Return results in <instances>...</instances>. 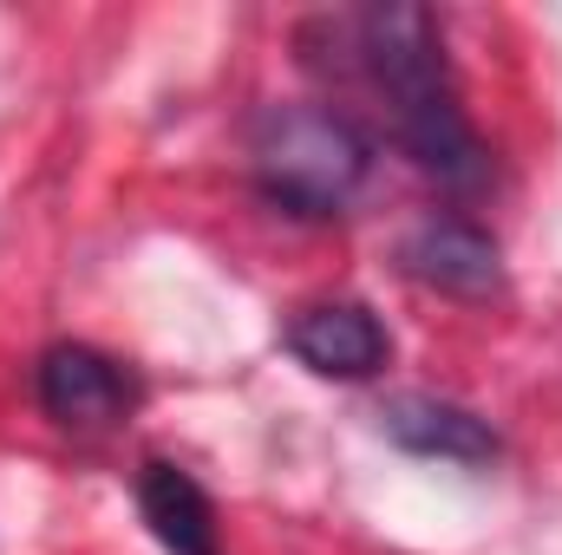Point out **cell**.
Returning <instances> with one entry per match:
<instances>
[{"instance_id":"1","label":"cell","mask_w":562,"mask_h":555,"mask_svg":"<svg viewBox=\"0 0 562 555\" xmlns=\"http://www.w3.org/2000/svg\"><path fill=\"white\" fill-rule=\"evenodd\" d=\"M353 33H360L367 79L393 105V132L406 144V157L419 163L425 177H438L445 190H477L484 170H491V157H484V144H477L464 105H458L438 20L425 7L393 0V7H367L353 20Z\"/></svg>"},{"instance_id":"2","label":"cell","mask_w":562,"mask_h":555,"mask_svg":"<svg viewBox=\"0 0 562 555\" xmlns=\"http://www.w3.org/2000/svg\"><path fill=\"white\" fill-rule=\"evenodd\" d=\"M249 157H256L262 196L294 216H340L373 170L367 138L340 112H321V105H269L256 118Z\"/></svg>"},{"instance_id":"3","label":"cell","mask_w":562,"mask_h":555,"mask_svg":"<svg viewBox=\"0 0 562 555\" xmlns=\"http://www.w3.org/2000/svg\"><path fill=\"white\" fill-rule=\"evenodd\" d=\"M132 373L99 347H53L40 360V406L66 431H105L132 412Z\"/></svg>"},{"instance_id":"4","label":"cell","mask_w":562,"mask_h":555,"mask_svg":"<svg viewBox=\"0 0 562 555\" xmlns=\"http://www.w3.org/2000/svg\"><path fill=\"white\" fill-rule=\"evenodd\" d=\"M288 353L307 373H321V380H373L393 347H386V327L373 320V307H360V301H321V307L294 314Z\"/></svg>"},{"instance_id":"5","label":"cell","mask_w":562,"mask_h":555,"mask_svg":"<svg viewBox=\"0 0 562 555\" xmlns=\"http://www.w3.org/2000/svg\"><path fill=\"white\" fill-rule=\"evenodd\" d=\"M400 262H406L413 281L438 287V294H464V301H484V294H497V281H504L497 242H491L484 229H471V223H451V216L419 223V229L406 236Z\"/></svg>"},{"instance_id":"6","label":"cell","mask_w":562,"mask_h":555,"mask_svg":"<svg viewBox=\"0 0 562 555\" xmlns=\"http://www.w3.org/2000/svg\"><path fill=\"white\" fill-rule=\"evenodd\" d=\"M380 431L419 457H445V464H491L497 457V431L471 406H451V399H425V393H406L380 412Z\"/></svg>"},{"instance_id":"7","label":"cell","mask_w":562,"mask_h":555,"mask_svg":"<svg viewBox=\"0 0 562 555\" xmlns=\"http://www.w3.org/2000/svg\"><path fill=\"white\" fill-rule=\"evenodd\" d=\"M138 510L170 555H216V503L203 497V484L190 471L150 457L138 471Z\"/></svg>"}]
</instances>
